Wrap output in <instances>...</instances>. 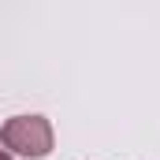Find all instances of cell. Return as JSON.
Segmentation results:
<instances>
[{
  "instance_id": "6da1fadb",
  "label": "cell",
  "mask_w": 160,
  "mask_h": 160,
  "mask_svg": "<svg viewBox=\"0 0 160 160\" xmlns=\"http://www.w3.org/2000/svg\"><path fill=\"white\" fill-rule=\"evenodd\" d=\"M0 142L19 157L41 160L52 153V127L45 116H11L0 130Z\"/></svg>"
},
{
  "instance_id": "7a4b0ae2",
  "label": "cell",
  "mask_w": 160,
  "mask_h": 160,
  "mask_svg": "<svg viewBox=\"0 0 160 160\" xmlns=\"http://www.w3.org/2000/svg\"><path fill=\"white\" fill-rule=\"evenodd\" d=\"M0 160H11V157H8V149H0Z\"/></svg>"
}]
</instances>
